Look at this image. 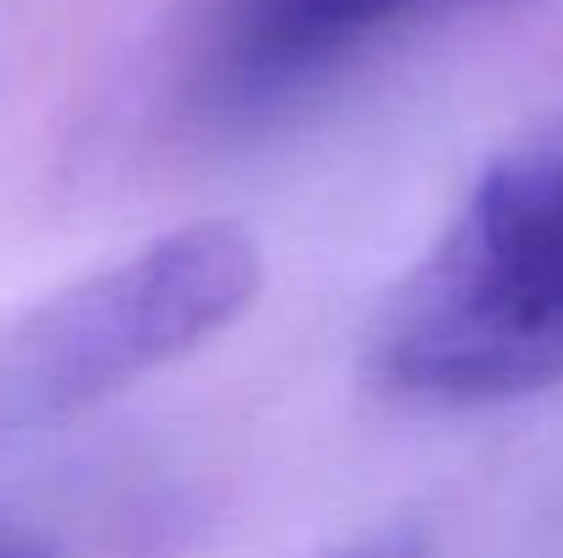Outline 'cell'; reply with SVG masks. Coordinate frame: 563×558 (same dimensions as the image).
Listing matches in <instances>:
<instances>
[{
  "instance_id": "cell-1",
  "label": "cell",
  "mask_w": 563,
  "mask_h": 558,
  "mask_svg": "<svg viewBox=\"0 0 563 558\" xmlns=\"http://www.w3.org/2000/svg\"><path fill=\"white\" fill-rule=\"evenodd\" d=\"M377 394L471 411L563 378V121L498 154L367 335Z\"/></svg>"
},
{
  "instance_id": "cell-2",
  "label": "cell",
  "mask_w": 563,
  "mask_h": 558,
  "mask_svg": "<svg viewBox=\"0 0 563 558\" xmlns=\"http://www.w3.org/2000/svg\"><path fill=\"white\" fill-rule=\"evenodd\" d=\"M263 291L252 230L202 219L88 274L0 340V427L66 422L224 335Z\"/></svg>"
},
{
  "instance_id": "cell-3",
  "label": "cell",
  "mask_w": 563,
  "mask_h": 558,
  "mask_svg": "<svg viewBox=\"0 0 563 558\" xmlns=\"http://www.w3.org/2000/svg\"><path fill=\"white\" fill-rule=\"evenodd\" d=\"M471 6L504 0H197L176 94L202 127H252L312 99L394 33Z\"/></svg>"
},
{
  "instance_id": "cell-4",
  "label": "cell",
  "mask_w": 563,
  "mask_h": 558,
  "mask_svg": "<svg viewBox=\"0 0 563 558\" xmlns=\"http://www.w3.org/2000/svg\"><path fill=\"white\" fill-rule=\"evenodd\" d=\"M334 558H427V554H421V543L410 532H383L373 543H356V548H345Z\"/></svg>"
},
{
  "instance_id": "cell-5",
  "label": "cell",
  "mask_w": 563,
  "mask_h": 558,
  "mask_svg": "<svg viewBox=\"0 0 563 558\" xmlns=\"http://www.w3.org/2000/svg\"><path fill=\"white\" fill-rule=\"evenodd\" d=\"M0 558H38L27 543H16V537H0Z\"/></svg>"
}]
</instances>
